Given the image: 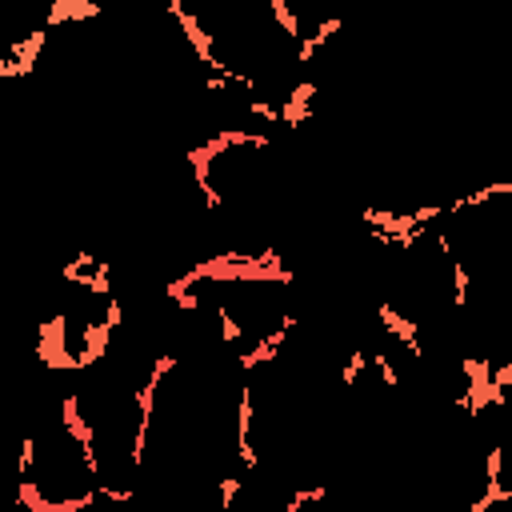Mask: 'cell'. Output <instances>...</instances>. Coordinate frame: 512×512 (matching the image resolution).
<instances>
[{
	"label": "cell",
	"mask_w": 512,
	"mask_h": 512,
	"mask_svg": "<svg viewBox=\"0 0 512 512\" xmlns=\"http://www.w3.org/2000/svg\"><path fill=\"white\" fill-rule=\"evenodd\" d=\"M492 500H512V432L492 448Z\"/></svg>",
	"instance_id": "1"
}]
</instances>
